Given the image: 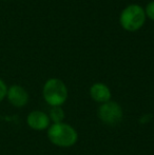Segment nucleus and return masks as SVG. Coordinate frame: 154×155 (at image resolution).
I'll return each instance as SVG.
<instances>
[{
  "label": "nucleus",
  "instance_id": "423d86ee",
  "mask_svg": "<svg viewBox=\"0 0 154 155\" xmlns=\"http://www.w3.org/2000/svg\"><path fill=\"white\" fill-rule=\"evenodd\" d=\"M50 121V117L41 111H32L27 117L29 127L35 131H42L49 128Z\"/></svg>",
  "mask_w": 154,
  "mask_h": 155
},
{
  "label": "nucleus",
  "instance_id": "39448f33",
  "mask_svg": "<svg viewBox=\"0 0 154 155\" xmlns=\"http://www.w3.org/2000/svg\"><path fill=\"white\" fill-rule=\"evenodd\" d=\"M6 97L10 104L16 108H22L29 101V93L25 88L18 84H13L8 89Z\"/></svg>",
  "mask_w": 154,
  "mask_h": 155
},
{
  "label": "nucleus",
  "instance_id": "20e7f679",
  "mask_svg": "<svg viewBox=\"0 0 154 155\" xmlns=\"http://www.w3.org/2000/svg\"><path fill=\"white\" fill-rule=\"evenodd\" d=\"M98 117L103 124L115 126L123 119L121 107L115 101H108L103 104L98 109Z\"/></svg>",
  "mask_w": 154,
  "mask_h": 155
},
{
  "label": "nucleus",
  "instance_id": "f03ea898",
  "mask_svg": "<svg viewBox=\"0 0 154 155\" xmlns=\"http://www.w3.org/2000/svg\"><path fill=\"white\" fill-rule=\"evenodd\" d=\"M146 21L145 10L138 4H130L120 13L119 23L128 32L138 31Z\"/></svg>",
  "mask_w": 154,
  "mask_h": 155
},
{
  "label": "nucleus",
  "instance_id": "7ed1b4c3",
  "mask_svg": "<svg viewBox=\"0 0 154 155\" xmlns=\"http://www.w3.org/2000/svg\"><path fill=\"white\" fill-rule=\"evenodd\" d=\"M42 95L50 106L60 107L68 98V89L62 80L58 78H50L43 86Z\"/></svg>",
  "mask_w": 154,
  "mask_h": 155
},
{
  "label": "nucleus",
  "instance_id": "1a4fd4ad",
  "mask_svg": "<svg viewBox=\"0 0 154 155\" xmlns=\"http://www.w3.org/2000/svg\"><path fill=\"white\" fill-rule=\"evenodd\" d=\"M145 13H146V17L154 21V1H151L147 4L146 8H145Z\"/></svg>",
  "mask_w": 154,
  "mask_h": 155
},
{
  "label": "nucleus",
  "instance_id": "6e6552de",
  "mask_svg": "<svg viewBox=\"0 0 154 155\" xmlns=\"http://www.w3.org/2000/svg\"><path fill=\"white\" fill-rule=\"evenodd\" d=\"M50 120H52L54 124H60L64 119V113L60 107H53L50 111Z\"/></svg>",
  "mask_w": 154,
  "mask_h": 155
},
{
  "label": "nucleus",
  "instance_id": "9d476101",
  "mask_svg": "<svg viewBox=\"0 0 154 155\" xmlns=\"http://www.w3.org/2000/svg\"><path fill=\"white\" fill-rule=\"evenodd\" d=\"M6 93H8V87L5 82L0 78V102L6 97Z\"/></svg>",
  "mask_w": 154,
  "mask_h": 155
},
{
  "label": "nucleus",
  "instance_id": "f257e3e1",
  "mask_svg": "<svg viewBox=\"0 0 154 155\" xmlns=\"http://www.w3.org/2000/svg\"><path fill=\"white\" fill-rule=\"evenodd\" d=\"M48 137L53 145L69 148L77 143L78 134L74 128L68 124H53L48 129Z\"/></svg>",
  "mask_w": 154,
  "mask_h": 155
},
{
  "label": "nucleus",
  "instance_id": "0eeeda50",
  "mask_svg": "<svg viewBox=\"0 0 154 155\" xmlns=\"http://www.w3.org/2000/svg\"><path fill=\"white\" fill-rule=\"evenodd\" d=\"M90 95L95 101L100 104H106L111 99V91L105 84L101 82H97L91 87Z\"/></svg>",
  "mask_w": 154,
  "mask_h": 155
}]
</instances>
